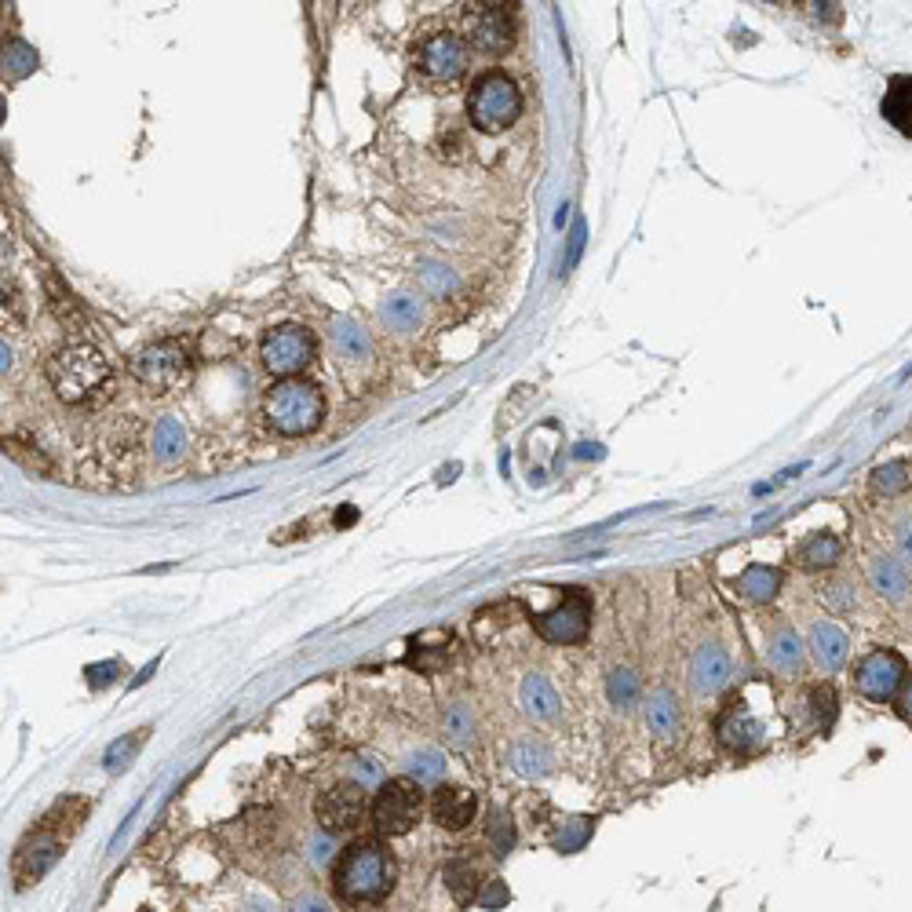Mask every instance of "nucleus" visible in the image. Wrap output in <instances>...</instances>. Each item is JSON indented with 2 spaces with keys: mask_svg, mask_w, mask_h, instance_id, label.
Instances as JSON below:
<instances>
[{
  "mask_svg": "<svg viewBox=\"0 0 912 912\" xmlns=\"http://www.w3.org/2000/svg\"><path fill=\"white\" fill-rule=\"evenodd\" d=\"M898 548H902V555L912 562V522H902V526H898Z\"/></svg>",
  "mask_w": 912,
  "mask_h": 912,
  "instance_id": "nucleus-43",
  "label": "nucleus"
},
{
  "mask_svg": "<svg viewBox=\"0 0 912 912\" xmlns=\"http://www.w3.org/2000/svg\"><path fill=\"white\" fill-rule=\"evenodd\" d=\"M442 880H446L449 894H453L460 905L475 902V898H478V869H475V861L464 858V854H460V858H453L446 869H442Z\"/></svg>",
  "mask_w": 912,
  "mask_h": 912,
  "instance_id": "nucleus-27",
  "label": "nucleus"
},
{
  "mask_svg": "<svg viewBox=\"0 0 912 912\" xmlns=\"http://www.w3.org/2000/svg\"><path fill=\"white\" fill-rule=\"evenodd\" d=\"M446 737H449V745H456V748H467L471 741H475V716L467 712L464 705H453L446 712Z\"/></svg>",
  "mask_w": 912,
  "mask_h": 912,
  "instance_id": "nucleus-34",
  "label": "nucleus"
},
{
  "mask_svg": "<svg viewBox=\"0 0 912 912\" xmlns=\"http://www.w3.org/2000/svg\"><path fill=\"white\" fill-rule=\"evenodd\" d=\"M431 814L442 829L460 832L467 829L478 814V796L471 788H456V785H438L435 796H431Z\"/></svg>",
  "mask_w": 912,
  "mask_h": 912,
  "instance_id": "nucleus-15",
  "label": "nucleus"
},
{
  "mask_svg": "<svg viewBox=\"0 0 912 912\" xmlns=\"http://www.w3.org/2000/svg\"><path fill=\"white\" fill-rule=\"evenodd\" d=\"M48 384L66 405H92L110 394L114 369L92 343H66L48 358Z\"/></svg>",
  "mask_w": 912,
  "mask_h": 912,
  "instance_id": "nucleus-1",
  "label": "nucleus"
},
{
  "mask_svg": "<svg viewBox=\"0 0 912 912\" xmlns=\"http://www.w3.org/2000/svg\"><path fill=\"white\" fill-rule=\"evenodd\" d=\"M369 796H365V785L358 781H340V785L325 788L318 803H314V814H318V825L325 832H351L362 825V818L369 814Z\"/></svg>",
  "mask_w": 912,
  "mask_h": 912,
  "instance_id": "nucleus-11",
  "label": "nucleus"
},
{
  "mask_svg": "<svg viewBox=\"0 0 912 912\" xmlns=\"http://www.w3.org/2000/svg\"><path fill=\"white\" fill-rule=\"evenodd\" d=\"M332 347H336V354L340 358H351V362H362V358H369V332L362 329L358 322H351V318H336L332 322Z\"/></svg>",
  "mask_w": 912,
  "mask_h": 912,
  "instance_id": "nucleus-26",
  "label": "nucleus"
},
{
  "mask_svg": "<svg viewBox=\"0 0 912 912\" xmlns=\"http://www.w3.org/2000/svg\"><path fill=\"white\" fill-rule=\"evenodd\" d=\"M489 843H493L497 854H508V850L515 847V825H511V818L508 814H500V810L489 818Z\"/></svg>",
  "mask_w": 912,
  "mask_h": 912,
  "instance_id": "nucleus-38",
  "label": "nucleus"
},
{
  "mask_svg": "<svg viewBox=\"0 0 912 912\" xmlns=\"http://www.w3.org/2000/svg\"><path fill=\"white\" fill-rule=\"evenodd\" d=\"M646 716V730H650L657 741H675L683 734V716H679V701H675L672 690H653L643 705Z\"/></svg>",
  "mask_w": 912,
  "mask_h": 912,
  "instance_id": "nucleus-18",
  "label": "nucleus"
},
{
  "mask_svg": "<svg viewBox=\"0 0 912 912\" xmlns=\"http://www.w3.org/2000/svg\"><path fill=\"white\" fill-rule=\"evenodd\" d=\"M519 697L529 719H537V723H555L559 719V694H555V686L544 675H526Z\"/></svg>",
  "mask_w": 912,
  "mask_h": 912,
  "instance_id": "nucleus-20",
  "label": "nucleus"
},
{
  "mask_svg": "<svg viewBox=\"0 0 912 912\" xmlns=\"http://www.w3.org/2000/svg\"><path fill=\"white\" fill-rule=\"evenodd\" d=\"M183 446H187L183 427H179L172 416H165V420L154 427V456L157 460H176V456H183Z\"/></svg>",
  "mask_w": 912,
  "mask_h": 912,
  "instance_id": "nucleus-32",
  "label": "nucleus"
},
{
  "mask_svg": "<svg viewBox=\"0 0 912 912\" xmlns=\"http://www.w3.org/2000/svg\"><path fill=\"white\" fill-rule=\"evenodd\" d=\"M478 905H486V909H500V905L508 902V887L500 880H489L482 891H478V898H475Z\"/></svg>",
  "mask_w": 912,
  "mask_h": 912,
  "instance_id": "nucleus-41",
  "label": "nucleus"
},
{
  "mask_svg": "<svg viewBox=\"0 0 912 912\" xmlns=\"http://www.w3.org/2000/svg\"><path fill=\"white\" fill-rule=\"evenodd\" d=\"M467 41L475 44L478 52L500 55L508 52L515 44V33H519V22H515V11L508 4H478L475 11H467Z\"/></svg>",
  "mask_w": 912,
  "mask_h": 912,
  "instance_id": "nucleus-12",
  "label": "nucleus"
},
{
  "mask_svg": "<svg viewBox=\"0 0 912 912\" xmlns=\"http://www.w3.org/2000/svg\"><path fill=\"white\" fill-rule=\"evenodd\" d=\"M730 686V653L719 643L697 646L690 657V690L697 697H716Z\"/></svg>",
  "mask_w": 912,
  "mask_h": 912,
  "instance_id": "nucleus-14",
  "label": "nucleus"
},
{
  "mask_svg": "<svg viewBox=\"0 0 912 912\" xmlns=\"http://www.w3.org/2000/svg\"><path fill=\"white\" fill-rule=\"evenodd\" d=\"M807 708H810V716H814V726H818V730H832V723H836V708H840L836 690H832L829 683H814L807 690Z\"/></svg>",
  "mask_w": 912,
  "mask_h": 912,
  "instance_id": "nucleus-30",
  "label": "nucleus"
},
{
  "mask_svg": "<svg viewBox=\"0 0 912 912\" xmlns=\"http://www.w3.org/2000/svg\"><path fill=\"white\" fill-rule=\"evenodd\" d=\"M902 716L912 723V679H905V686H902Z\"/></svg>",
  "mask_w": 912,
  "mask_h": 912,
  "instance_id": "nucleus-45",
  "label": "nucleus"
},
{
  "mask_svg": "<svg viewBox=\"0 0 912 912\" xmlns=\"http://www.w3.org/2000/svg\"><path fill=\"white\" fill-rule=\"evenodd\" d=\"M409 778H416L420 785H435V781H442V774H446V759H442V752H416L413 759H409Z\"/></svg>",
  "mask_w": 912,
  "mask_h": 912,
  "instance_id": "nucleus-36",
  "label": "nucleus"
},
{
  "mask_svg": "<svg viewBox=\"0 0 912 912\" xmlns=\"http://www.w3.org/2000/svg\"><path fill=\"white\" fill-rule=\"evenodd\" d=\"M591 836V821L588 818H573L562 825V832L555 836V847L562 850V854H573V850H581L584 843H588Z\"/></svg>",
  "mask_w": 912,
  "mask_h": 912,
  "instance_id": "nucleus-37",
  "label": "nucleus"
},
{
  "mask_svg": "<svg viewBox=\"0 0 912 912\" xmlns=\"http://www.w3.org/2000/svg\"><path fill=\"white\" fill-rule=\"evenodd\" d=\"M420 814H424V785L416 778H394L380 785L373 807H369V818L380 829V836L413 832V825H420Z\"/></svg>",
  "mask_w": 912,
  "mask_h": 912,
  "instance_id": "nucleus-6",
  "label": "nucleus"
},
{
  "mask_svg": "<svg viewBox=\"0 0 912 912\" xmlns=\"http://www.w3.org/2000/svg\"><path fill=\"white\" fill-rule=\"evenodd\" d=\"M358 785H376L380 781V770H376V763L373 759H358Z\"/></svg>",
  "mask_w": 912,
  "mask_h": 912,
  "instance_id": "nucleus-42",
  "label": "nucleus"
},
{
  "mask_svg": "<svg viewBox=\"0 0 912 912\" xmlns=\"http://www.w3.org/2000/svg\"><path fill=\"white\" fill-rule=\"evenodd\" d=\"M588 624H591V595L584 588H566L559 606L540 613L537 621H533V628H537V635L544 643L573 646L588 635Z\"/></svg>",
  "mask_w": 912,
  "mask_h": 912,
  "instance_id": "nucleus-9",
  "label": "nucleus"
},
{
  "mask_svg": "<svg viewBox=\"0 0 912 912\" xmlns=\"http://www.w3.org/2000/svg\"><path fill=\"white\" fill-rule=\"evenodd\" d=\"M63 843H66L63 832H55L48 821H41V825H37V832H30V836L22 840V847L15 850V861H11V876H15V887H19V891H26V887H33V883L41 880L44 872H48L55 861H59V854H63Z\"/></svg>",
  "mask_w": 912,
  "mask_h": 912,
  "instance_id": "nucleus-10",
  "label": "nucleus"
},
{
  "mask_svg": "<svg viewBox=\"0 0 912 912\" xmlns=\"http://www.w3.org/2000/svg\"><path fill=\"white\" fill-rule=\"evenodd\" d=\"M146 737H150V730H135V734H128V737H121L117 745H110L106 748V756H103V767L110 770V774H117V770L125 767V763H132V756L139 752V748L146 745Z\"/></svg>",
  "mask_w": 912,
  "mask_h": 912,
  "instance_id": "nucleus-33",
  "label": "nucleus"
},
{
  "mask_svg": "<svg viewBox=\"0 0 912 912\" xmlns=\"http://www.w3.org/2000/svg\"><path fill=\"white\" fill-rule=\"evenodd\" d=\"M519 114H522V95L508 73L489 70L471 84V92H467V117H471V125L478 132L486 135L504 132V128H511L519 121Z\"/></svg>",
  "mask_w": 912,
  "mask_h": 912,
  "instance_id": "nucleus-4",
  "label": "nucleus"
},
{
  "mask_svg": "<svg viewBox=\"0 0 912 912\" xmlns=\"http://www.w3.org/2000/svg\"><path fill=\"white\" fill-rule=\"evenodd\" d=\"M380 318H384V325L394 332H413L416 325H420V303H416L413 296H391V300H384V307H380Z\"/></svg>",
  "mask_w": 912,
  "mask_h": 912,
  "instance_id": "nucleus-29",
  "label": "nucleus"
},
{
  "mask_svg": "<svg viewBox=\"0 0 912 912\" xmlns=\"http://www.w3.org/2000/svg\"><path fill=\"white\" fill-rule=\"evenodd\" d=\"M606 697L617 712H632L639 708V697H643V686L635 679L632 668H613L610 679H606Z\"/></svg>",
  "mask_w": 912,
  "mask_h": 912,
  "instance_id": "nucleus-28",
  "label": "nucleus"
},
{
  "mask_svg": "<svg viewBox=\"0 0 912 912\" xmlns=\"http://www.w3.org/2000/svg\"><path fill=\"white\" fill-rule=\"evenodd\" d=\"M508 763L515 774H522V778H544V774H551V767H555L551 748L544 745V741H537V737H519L508 752Z\"/></svg>",
  "mask_w": 912,
  "mask_h": 912,
  "instance_id": "nucleus-21",
  "label": "nucleus"
},
{
  "mask_svg": "<svg viewBox=\"0 0 912 912\" xmlns=\"http://www.w3.org/2000/svg\"><path fill=\"white\" fill-rule=\"evenodd\" d=\"M394 876H398V869H394L391 850L380 840H358L336 858L332 887H336L343 902L369 905L391 894Z\"/></svg>",
  "mask_w": 912,
  "mask_h": 912,
  "instance_id": "nucleus-2",
  "label": "nucleus"
},
{
  "mask_svg": "<svg viewBox=\"0 0 912 912\" xmlns=\"http://www.w3.org/2000/svg\"><path fill=\"white\" fill-rule=\"evenodd\" d=\"M869 581L876 588V595L887 602H905V595L912 591L909 570H905L902 562L887 559V555H876L869 562Z\"/></svg>",
  "mask_w": 912,
  "mask_h": 912,
  "instance_id": "nucleus-19",
  "label": "nucleus"
},
{
  "mask_svg": "<svg viewBox=\"0 0 912 912\" xmlns=\"http://www.w3.org/2000/svg\"><path fill=\"white\" fill-rule=\"evenodd\" d=\"M821 602L836 613H847V610H854V591H850V584L836 581V584H829V588H821Z\"/></svg>",
  "mask_w": 912,
  "mask_h": 912,
  "instance_id": "nucleus-40",
  "label": "nucleus"
},
{
  "mask_svg": "<svg viewBox=\"0 0 912 912\" xmlns=\"http://www.w3.org/2000/svg\"><path fill=\"white\" fill-rule=\"evenodd\" d=\"M905 686V657L898 650H872L854 668V690L872 705H887L902 694Z\"/></svg>",
  "mask_w": 912,
  "mask_h": 912,
  "instance_id": "nucleus-8",
  "label": "nucleus"
},
{
  "mask_svg": "<svg viewBox=\"0 0 912 912\" xmlns=\"http://www.w3.org/2000/svg\"><path fill=\"white\" fill-rule=\"evenodd\" d=\"M840 555H843L840 537H832V533H814V537H807L799 544L796 562L803 570L818 573V570H832V566L840 562Z\"/></svg>",
  "mask_w": 912,
  "mask_h": 912,
  "instance_id": "nucleus-23",
  "label": "nucleus"
},
{
  "mask_svg": "<svg viewBox=\"0 0 912 912\" xmlns=\"http://www.w3.org/2000/svg\"><path fill=\"white\" fill-rule=\"evenodd\" d=\"M260 358L267 365L270 376L292 380L296 373H303L314 358V332L307 325L285 322L278 329H270L260 343Z\"/></svg>",
  "mask_w": 912,
  "mask_h": 912,
  "instance_id": "nucleus-7",
  "label": "nucleus"
},
{
  "mask_svg": "<svg viewBox=\"0 0 912 912\" xmlns=\"http://www.w3.org/2000/svg\"><path fill=\"white\" fill-rule=\"evenodd\" d=\"M416 63L420 73L431 81H456L467 70V44L453 33H431L420 48H416Z\"/></svg>",
  "mask_w": 912,
  "mask_h": 912,
  "instance_id": "nucleus-13",
  "label": "nucleus"
},
{
  "mask_svg": "<svg viewBox=\"0 0 912 912\" xmlns=\"http://www.w3.org/2000/svg\"><path fill=\"white\" fill-rule=\"evenodd\" d=\"M912 486V464L909 460H894V464H883L876 475H872V489L883 493V497H894L902 489Z\"/></svg>",
  "mask_w": 912,
  "mask_h": 912,
  "instance_id": "nucleus-31",
  "label": "nucleus"
},
{
  "mask_svg": "<svg viewBox=\"0 0 912 912\" xmlns=\"http://www.w3.org/2000/svg\"><path fill=\"white\" fill-rule=\"evenodd\" d=\"M807 650H810V657H814V664H818L821 672L832 675L847 664L850 643H847V635H843L832 621H818L814 628H810Z\"/></svg>",
  "mask_w": 912,
  "mask_h": 912,
  "instance_id": "nucleus-17",
  "label": "nucleus"
},
{
  "mask_svg": "<svg viewBox=\"0 0 912 912\" xmlns=\"http://www.w3.org/2000/svg\"><path fill=\"white\" fill-rule=\"evenodd\" d=\"M767 664H770V672L785 675V679H792V675L803 668V643H799V635L792 632V628H778V632L770 635Z\"/></svg>",
  "mask_w": 912,
  "mask_h": 912,
  "instance_id": "nucleus-22",
  "label": "nucleus"
},
{
  "mask_svg": "<svg viewBox=\"0 0 912 912\" xmlns=\"http://www.w3.org/2000/svg\"><path fill=\"white\" fill-rule=\"evenodd\" d=\"M883 117L912 139V77H894L883 95Z\"/></svg>",
  "mask_w": 912,
  "mask_h": 912,
  "instance_id": "nucleus-25",
  "label": "nucleus"
},
{
  "mask_svg": "<svg viewBox=\"0 0 912 912\" xmlns=\"http://www.w3.org/2000/svg\"><path fill=\"white\" fill-rule=\"evenodd\" d=\"M734 588L741 599L763 606V602H770L781 591V570H774V566H759L756 562V566H748V570L737 577Z\"/></svg>",
  "mask_w": 912,
  "mask_h": 912,
  "instance_id": "nucleus-24",
  "label": "nucleus"
},
{
  "mask_svg": "<svg viewBox=\"0 0 912 912\" xmlns=\"http://www.w3.org/2000/svg\"><path fill=\"white\" fill-rule=\"evenodd\" d=\"M33 66H37V52H33L26 41H11L8 48H4V73H8L11 81H19V77L33 73Z\"/></svg>",
  "mask_w": 912,
  "mask_h": 912,
  "instance_id": "nucleus-35",
  "label": "nucleus"
},
{
  "mask_svg": "<svg viewBox=\"0 0 912 912\" xmlns=\"http://www.w3.org/2000/svg\"><path fill=\"white\" fill-rule=\"evenodd\" d=\"M292 912H329V905L322 898H300V902L292 905Z\"/></svg>",
  "mask_w": 912,
  "mask_h": 912,
  "instance_id": "nucleus-44",
  "label": "nucleus"
},
{
  "mask_svg": "<svg viewBox=\"0 0 912 912\" xmlns=\"http://www.w3.org/2000/svg\"><path fill=\"white\" fill-rule=\"evenodd\" d=\"M716 734H719V741H723L730 752H756L759 745H763V723H759L748 708H726L723 716H719V723H716Z\"/></svg>",
  "mask_w": 912,
  "mask_h": 912,
  "instance_id": "nucleus-16",
  "label": "nucleus"
},
{
  "mask_svg": "<svg viewBox=\"0 0 912 912\" xmlns=\"http://www.w3.org/2000/svg\"><path fill=\"white\" fill-rule=\"evenodd\" d=\"M190 373H194V358H190L183 340H157L132 358V376L154 394H168L183 387L190 380Z\"/></svg>",
  "mask_w": 912,
  "mask_h": 912,
  "instance_id": "nucleus-5",
  "label": "nucleus"
},
{
  "mask_svg": "<svg viewBox=\"0 0 912 912\" xmlns=\"http://www.w3.org/2000/svg\"><path fill=\"white\" fill-rule=\"evenodd\" d=\"M263 416H267V424L285 438L311 435L314 427L322 424L325 398L311 380H300V376L278 380V384L267 391V398H263Z\"/></svg>",
  "mask_w": 912,
  "mask_h": 912,
  "instance_id": "nucleus-3",
  "label": "nucleus"
},
{
  "mask_svg": "<svg viewBox=\"0 0 912 912\" xmlns=\"http://www.w3.org/2000/svg\"><path fill=\"white\" fill-rule=\"evenodd\" d=\"M420 285H424V292H431V296H446V292L456 285V278L446 267H424L420 270Z\"/></svg>",
  "mask_w": 912,
  "mask_h": 912,
  "instance_id": "nucleus-39",
  "label": "nucleus"
}]
</instances>
